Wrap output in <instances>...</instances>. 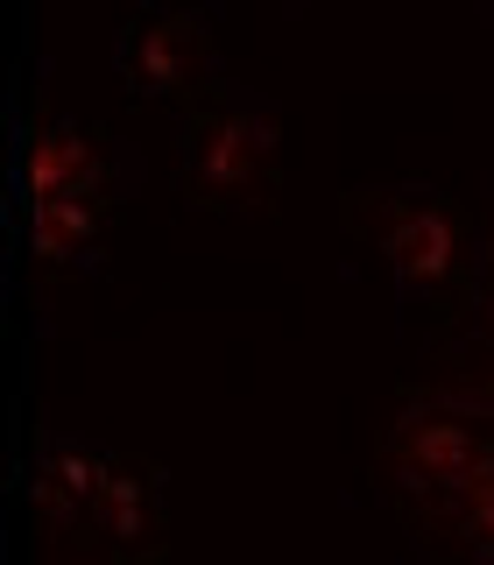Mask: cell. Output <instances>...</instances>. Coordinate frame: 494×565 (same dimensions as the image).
Wrapping results in <instances>:
<instances>
[{
    "instance_id": "obj_1",
    "label": "cell",
    "mask_w": 494,
    "mask_h": 565,
    "mask_svg": "<svg viewBox=\"0 0 494 565\" xmlns=\"http://www.w3.org/2000/svg\"><path fill=\"white\" fill-rule=\"evenodd\" d=\"M340 220L361 247H375L388 282H396V311H431L438 332L452 311L466 318L481 297V220L459 212V199L431 184H361L340 199Z\"/></svg>"
},
{
    "instance_id": "obj_2",
    "label": "cell",
    "mask_w": 494,
    "mask_h": 565,
    "mask_svg": "<svg viewBox=\"0 0 494 565\" xmlns=\"http://www.w3.org/2000/svg\"><path fill=\"white\" fill-rule=\"evenodd\" d=\"M282 163V106L219 78L176 114V191L205 212H269Z\"/></svg>"
},
{
    "instance_id": "obj_3",
    "label": "cell",
    "mask_w": 494,
    "mask_h": 565,
    "mask_svg": "<svg viewBox=\"0 0 494 565\" xmlns=\"http://www.w3.org/2000/svg\"><path fill=\"white\" fill-rule=\"evenodd\" d=\"M487 467H494V424L445 403L438 388L402 396V411L375 438V481L396 502V516L410 523V537L452 516Z\"/></svg>"
},
{
    "instance_id": "obj_4",
    "label": "cell",
    "mask_w": 494,
    "mask_h": 565,
    "mask_svg": "<svg viewBox=\"0 0 494 565\" xmlns=\"http://www.w3.org/2000/svg\"><path fill=\"white\" fill-rule=\"evenodd\" d=\"M114 71L135 99L149 106H176L205 99L219 85V50H212V14L184 8V14H135L114 43Z\"/></svg>"
},
{
    "instance_id": "obj_5",
    "label": "cell",
    "mask_w": 494,
    "mask_h": 565,
    "mask_svg": "<svg viewBox=\"0 0 494 565\" xmlns=\"http://www.w3.org/2000/svg\"><path fill=\"white\" fill-rule=\"evenodd\" d=\"M135 170L141 156L128 149L120 135L93 128V120H35L29 141H22V191L29 205H50V199H93V205H114L135 191Z\"/></svg>"
},
{
    "instance_id": "obj_6",
    "label": "cell",
    "mask_w": 494,
    "mask_h": 565,
    "mask_svg": "<svg viewBox=\"0 0 494 565\" xmlns=\"http://www.w3.org/2000/svg\"><path fill=\"white\" fill-rule=\"evenodd\" d=\"M106 467H114V459H106L93 438H43V446H35V459H29V516H35L43 558L78 552Z\"/></svg>"
},
{
    "instance_id": "obj_7",
    "label": "cell",
    "mask_w": 494,
    "mask_h": 565,
    "mask_svg": "<svg viewBox=\"0 0 494 565\" xmlns=\"http://www.w3.org/2000/svg\"><path fill=\"white\" fill-rule=\"evenodd\" d=\"M78 552H93L99 565H141L163 552V473L135 467V459H114Z\"/></svg>"
},
{
    "instance_id": "obj_8",
    "label": "cell",
    "mask_w": 494,
    "mask_h": 565,
    "mask_svg": "<svg viewBox=\"0 0 494 565\" xmlns=\"http://www.w3.org/2000/svg\"><path fill=\"white\" fill-rule=\"evenodd\" d=\"M106 212H114V205H93V199H50V205H29V247L50 262V269H99Z\"/></svg>"
},
{
    "instance_id": "obj_9",
    "label": "cell",
    "mask_w": 494,
    "mask_h": 565,
    "mask_svg": "<svg viewBox=\"0 0 494 565\" xmlns=\"http://www.w3.org/2000/svg\"><path fill=\"white\" fill-rule=\"evenodd\" d=\"M417 544L431 552V565H494V467L473 481V494L452 516L417 530Z\"/></svg>"
},
{
    "instance_id": "obj_10",
    "label": "cell",
    "mask_w": 494,
    "mask_h": 565,
    "mask_svg": "<svg viewBox=\"0 0 494 565\" xmlns=\"http://www.w3.org/2000/svg\"><path fill=\"white\" fill-rule=\"evenodd\" d=\"M481 276H494V184H487V212H481Z\"/></svg>"
},
{
    "instance_id": "obj_11",
    "label": "cell",
    "mask_w": 494,
    "mask_h": 565,
    "mask_svg": "<svg viewBox=\"0 0 494 565\" xmlns=\"http://www.w3.org/2000/svg\"><path fill=\"white\" fill-rule=\"evenodd\" d=\"M487 382H494V353H487Z\"/></svg>"
}]
</instances>
